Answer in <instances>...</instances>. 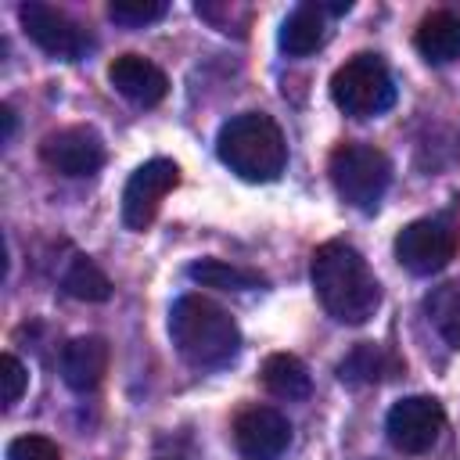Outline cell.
<instances>
[{
	"label": "cell",
	"instance_id": "cell-23",
	"mask_svg": "<svg viewBox=\"0 0 460 460\" xmlns=\"http://www.w3.org/2000/svg\"><path fill=\"white\" fill-rule=\"evenodd\" d=\"M0 381H4V406L18 402L22 392H25V385H29V374H25V367H22V359L14 352H4L0 356Z\"/></svg>",
	"mask_w": 460,
	"mask_h": 460
},
{
	"label": "cell",
	"instance_id": "cell-3",
	"mask_svg": "<svg viewBox=\"0 0 460 460\" xmlns=\"http://www.w3.org/2000/svg\"><path fill=\"white\" fill-rule=\"evenodd\" d=\"M219 162L248 183H270L288 165V144L280 126L262 111H241L219 126L216 137Z\"/></svg>",
	"mask_w": 460,
	"mask_h": 460
},
{
	"label": "cell",
	"instance_id": "cell-17",
	"mask_svg": "<svg viewBox=\"0 0 460 460\" xmlns=\"http://www.w3.org/2000/svg\"><path fill=\"white\" fill-rule=\"evenodd\" d=\"M262 388H266L270 395L291 402V399H305L309 388H313V381H309V370H305V363H302L298 356H291V352H273V356H266V363H262Z\"/></svg>",
	"mask_w": 460,
	"mask_h": 460
},
{
	"label": "cell",
	"instance_id": "cell-15",
	"mask_svg": "<svg viewBox=\"0 0 460 460\" xmlns=\"http://www.w3.org/2000/svg\"><path fill=\"white\" fill-rule=\"evenodd\" d=\"M323 36H327V29H323V7L320 4H298L280 22L277 43H280L284 54L305 58V54H313L323 43Z\"/></svg>",
	"mask_w": 460,
	"mask_h": 460
},
{
	"label": "cell",
	"instance_id": "cell-12",
	"mask_svg": "<svg viewBox=\"0 0 460 460\" xmlns=\"http://www.w3.org/2000/svg\"><path fill=\"white\" fill-rule=\"evenodd\" d=\"M108 83H111L126 101H133V104H140V108H155V104L169 93L165 72H162L155 61L140 58V54H119V58L108 65Z\"/></svg>",
	"mask_w": 460,
	"mask_h": 460
},
{
	"label": "cell",
	"instance_id": "cell-1",
	"mask_svg": "<svg viewBox=\"0 0 460 460\" xmlns=\"http://www.w3.org/2000/svg\"><path fill=\"white\" fill-rule=\"evenodd\" d=\"M309 280L338 323H367L381 305V284L367 259L345 241H323L309 259Z\"/></svg>",
	"mask_w": 460,
	"mask_h": 460
},
{
	"label": "cell",
	"instance_id": "cell-18",
	"mask_svg": "<svg viewBox=\"0 0 460 460\" xmlns=\"http://www.w3.org/2000/svg\"><path fill=\"white\" fill-rule=\"evenodd\" d=\"M187 277L201 288H219V291H252V288L266 284L262 273L244 270V266H230L223 259H198L187 266Z\"/></svg>",
	"mask_w": 460,
	"mask_h": 460
},
{
	"label": "cell",
	"instance_id": "cell-2",
	"mask_svg": "<svg viewBox=\"0 0 460 460\" xmlns=\"http://www.w3.org/2000/svg\"><path fill=\"white\" fill-rule=\"evenodd\" d=\"M169 341L183 363L198 370H216L237 356L241 331L219 302L205 295H180L169 309Z\"/></svg>",
	"mask_w": 460,
	"mask_h": 460
},
{
	"label": "cell",
	"instance_id": "cell-10",
	"mask_svg": "<svg viewBox=\"0 0 460 460\" xmlns=\"http://www.w3.org/2000/svg\"><path fill=\"white\" fill-rule=\"evenodd\" d=\"M176 183H180V165L169 158H151L140 169H133L122 190V223L129 230H144L158 216V205Z\"/></svg>",
	"mask_w": 460,
	"mask_h": 460
},
{
	"label": "cell",
	"instance_id": "cell-9",
	"mask_svg": "<svg viewBox=\"0 0 460 460\" xmlns=\"http://www.w3.org/2000/svg\"><path fill=\"white\" fill-rule=\"evenodd\" d=\"M40 158L61 176H93L104 165L108 151L93 126H65L40 140Z\"/></svg>",
	"mask_w": 460,
	"mask_h": 460
},
{
	"label": "cell",
	"instance_id": "cell-4",
	"mask_svg": "<svg viewBox=\"0 0 460 460\" xmlns=\"http://www.w3.org/2000/svg\"><path fill=\"white\" fill-rule=\"evenodd\" d=\"M331 183L338 190V198L359 212H374L392 183V162L385 151H377L374 144H359V140H345L331 151L327 162Z\"/></svg>",
	"mask_w": 460,
	"mask_h": 460
},
{
	"label": "cell",
	"instance_id": "cell-20",
	"mask_svg": "<svg viewBox=\"0 0 460 460\" xmlns=\"http://www.w3.org/2000/svg\"><path fill=\"white\" fill-rule=\"evenodd\" d=\"M61 288H65V295H72L79 302H104V298H111L108 273L93 259H86V255H75L68 262V270L61 273Z\"/></svg>",
	"mask_w": 460,
	"mask_h": 460
},
{
	"label": "cell",
	"instance_id": "cell-11",
	"mask_svg": "<svg viewBox=\"0 0 460 460\" xmlns=\"http://www.w3.org/2000/svg\"><path fill=\"white\" fill-rule=\"evenodd\" d=\"M291 442V424L273 406H244L234 417V446L244 460H277Z\"/></svg>",
	"mask_w": 460,
	"mask_h": 460
},
{
	"label": "cell",
	"instance_id": "cell-5",
	"mask_svg": "<svg viewBox=\"0 0 460 460\" xmlns=\"http://www.w3.org/2000/svg\"><path fill=\"white\" fill-rule=\"evenodd\" d=\"M331 101L352 119H374L395 104V79L377 54H356L334 68Z\"/></svg>",
	"mask_w": 460,
	"mask_h": 460
},
{
	"label": "cell",
	"instance_id": "cell-21",
	"mask_svg": "<svg viewBox=\"0 0 460 460\" xmlns=\"http://www.w3.org/2000/svg\"><path fill=\"white\" fill-rule=\"evenodd\" d=\"M165 11H169L165 0H111L108 4V14L119 25H147V22L165 18Z\"/></svg>",
	"mask_w": 460,
	"mask_h": 460
},
{
	"label": "cell",
	"instance_id": "cell-16",
	"mask_svg": "<svg viewBox=\"0 0 460 460\" xmlns=\"http://www.w3.org/2000/svg\"><path fill=\"white\" fill-rule=\"evenodd\" d=\"M402 370V363L388 352V349H381V345H374V341H359L341 363H338V377L345 381V385H377V381H385V377H395Z\"/></svg>",
	"mask_w": 460,
	"mask_h": 460
},
{
	"label": "cell",
	"instance_id": "cell-8",
	"mask_svg": "<svg viewBox=\"0 0 460 460\" xmlns=\"http://www.w3.org/2000/svg\"><path fill=\"white\" fill-rule=\"evenodd\" d=\"M442 428H446V410L431 395H406L385 417L388 442L399 453H424V449H431L438 442Z\"/></svg>",
	"mask_w": 460,
	"mask_h": 460
},
{
	"label": "cell",
	"instance_id": "cell-7",
	"mask_svg": "<svg viewBox=\"0 0 460 460\" xmlns=\"http://www.w3.org/2000/svg\"><path fill=\"white\" fill-rule=\"evenodd\" d=\"M18 22L25 29V36L50 58L58 61H79L90 50V32L68 18L65 11L43 4V0H29L18 7Z\"/></svg>",
	"mask_w": 460,
	"mask_h": 460
},
{
	"label": "cell",
	"instance_id": "cell-6",
	"mask_svg": "<svg viewBox=\"0 0 460 460\" xmlns=\"http://www.w3.org/2000/svg\"><path fill=\"white\" fill-rule=\"evenodd\" d=\"M456 248H460V226L446 212L413 219L395 234V259L417 277H431L446 270L456 259Z\"/></svg>",
	"mask_w": 460,
	"mask_h": 460
},
{
	"label": "cell",
	"instance_id": "cell-22",
	"mask_svg": "<svg viewBox=\"0 0 460 460\" xmlns=\"http://www.w3.org/2000/svg\"><path fill=\"white\" fill-rule=\"evenodd\" d=\"M7 460H61V449L47 435H18L7 442Z\"/></svg>",
	"mask_w": 460,
	"mask_h": 460
},
{
	"label": "cell",
	"instance_id": "cell-19",
	"mask_svg": "<svg viewBox=\"0 0 460 460\" xmlns=\"http://www.w3.org/2000/svg\"><path fill=\"white\" fill-rule=\"evenodd\" d=\"M424 313L435 323V331L442 334V341L460 352V280H446V284L431 288L424 298Z\"/></svg>",
	"mask_w": 460,
	"mask_h": 460
},
{
	"label": "cell",
	"instance_id": "cell-13",
	"mask_svg": "<svg viewBox=\"0 0 460 460\" xmlns=\"http://www.w3.org/2000/svg\"><path fill=\"white\" fill-rule=\"evenodd\" d=\"M108 359H111V349L101 334H79L61 349V363H58L61 381L72 392H93L108 374Z\"/></svg>",
	"mask_w": 460,
	"mask_h": 460
},
{
	"label": "cell",
	"instance_id": "cell-24",
	"mask_svg": "<svg viewBox=\"0 0 460 460\" xmlns=\"http://www.w3.org/2000/svg\"><path fill=\"white\" fill-rule=\"evenodd\" d=\"M0 115H4V140H11V133H14V111H11V104H4Z\"/></svg>",
	"mask_w": 460,
	"mask_h": 460
},
{
	"label": "cell",
	"instance_id": "cell-14",
	"mask_svg": "<svg viewBox=\"0 0 460 460\" xmlns=\"http://www.w3.org/2000/svg\"><path fill=\"white\" fill-rule=\"evenodd\" d=\"M413 47L431 65L456 61L460 58V11H431L413 32Z\"/></svg>",
	"mask_w": 460,
	"mask_h": 460
}]
</instances>
